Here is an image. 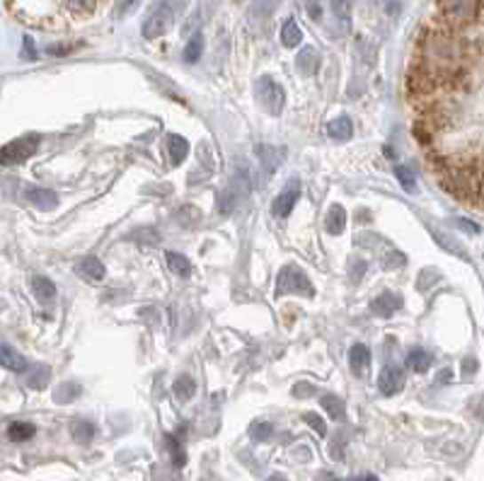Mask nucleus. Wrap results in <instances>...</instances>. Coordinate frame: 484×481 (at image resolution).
<instances>
[{"mask_svg": "<svg viewBox=\"0 0 484 481\" xmlns=\"http://www.w3.org/2000/svg\"><path fill=\"white\" fill-rule=\"evenodd\" d=\"M27 382H29V387H35V390H42V387L49 382V367L36 366L35 373L29 375V380H27Z\"/></svg>", "mask_w": 484, "mask_h": 481, "instance_id": "obj_35", "label": "nucleus"}, {"mask_svg": "<svg viewBox=\"0 0 484 481\" xmlns=\"http://www.w3.org/2000/svg\"><path fill=\"white\" fill-rule=\"evenodd\" d=\"M320 404H322V409L327 412V416L329 419H344V402L337 397V394H325L322 399H320Z\"/></svg>", "mask_w": 484, "mask_h": 481, "instance_id": "obj_28", "label": "nucleus"}, {"mask_svg": "<svg viewBox=\"0 0 484 481\" xmlns=\"http://www.w3.org/2000/svg\"><path fill=\"white\" fill-rule=\"evenodd\" d=\"M170 27H172V5L170 3H158L155 8L150 10V15L143 22V39H160V36L168 32Z\"/></svg>", "mask_w": 484, "mask_h": 481, "instance_id": "obj_8", "label": "nucleus"}, {"mask_svg": "<svg viewBox=\"0 0 484 481\" xmlns=\"http://www.w3.org/2000/svg\"><path fill=\"white\" fill-rule=\"evenodd\" d=\"M203 56V35H194L185 46V61L196 63Z\"/></svg>", "mask_w": 484, "mask_h": 481, "instance_id": "obj_30", "label": "nucleus"}, {"mask_svg": "<svg viewBox=\"0 0 484 481\" xmlns=\"http://www.w3.org/2000/svg\"><path fill=\"white\" fill-rule=\"evenodd\" d=\"M194 392H196V382H194L189 375H179L175 380V394L182 399V402H186V399H192Z\"/></svg>", "mask_w": 484, "mask_h": 481, "instance_id": "obj_31", "label": "nucleus"}, {"mask_svg": "<svg viewBox=\"0 0 484 481\" xmlns=\"http://www.w3.org/2000/svg\"><path fill=\"white\" fill-rule=\"evenodd\" d=\"M325 228L329 235H342L344 228H346V210H344L339 203L329 206V210H327Z\"/></svg>", "mask_w": 484, "mask_h": 481, "instance_id": "obj_19", "label": "nucleus"}, {"mask_svg": "<svg viewBox=\"0 0 484 481\" xmlns=\"http://www.w3.org/2000/svg\"><path fill=\"white\" fill-rule=\"evenodd\" d=\"M165 262H168L170 272L179 276V279H189V273H192V264L186 259L185 254L179 252H168L165 254Z\"/></svg>", "mask_w": 484, "mask_h": 481, "instance_id": "obj_22", "label": "nucleus"}, {"mask_svg": "<svg viewBox=\"0 0 484 481\" xmlns=\"http://www.w3.org/2000/svg\"><path fill=\"white\" fill-rule=\"evenodd\" d=\"M36 148H39V136L36 133L12 140V143L0 148V165H20L27 158H32Z\"/></svg>", "mask_w": 484, "mask_h": 481, "instance_id": "obj_6", "label": "nucleus"}, {"mask_svg": "<svg viewBox=\"0 0 484 481\" xmlns=\"http://www.w3.org/2000/svg\"><path fill=\"white\" fill-rule=\"evenodd\" d=\"M274 429L269 421H255L252 426H250V438L255 440V443H265L266 438L272 436Z\"/></svg>", "mask_w": 484, "mask_h": 481, "instance_id": "obj_33", "label": "nucleus"}, {"mask_svg": "<svg viewBox=\"0 0 484 481\" xmlns=\"http://www.w3.org/2000/svg\"><path fill=\"white\" fill-rule=\"evenodd\" d=\"M439 12V22L443 29L456 32L463 27H470L484 18V3L475 0H463V3H439L436 5Z\"/></svg>", "mask_w": 484, "mask_h": 481, "instance_id": "obj_2", "label": "nucleus"}, {"mask_svg": "<svg viewBox=\"0 0 484 481\" xmlns=\"http://www.w3.org/2000/svg\"><path fill=\"white\" fill-rule=\"evenodd\" d=\"M252 192V177L250 170L242 162H235V172L230 177V182L226 184V189L218 193V210L220 216H230L233 210L238 209L240 203L245 201Z\"/></svg>", "mask_w": 484, "mask_h": 481, "instance_id": "obj_3", "label": "nucleus"}, {"mask_svg": "<svg viewBox=\"0 0 484 481\" xmlns=\"http://www.w3.org/2000/svg\"><path fill=\"white\" fill-rule=\"evenodd\" d=\"M352 269L353 272L349 273V276H352V280H359L361 279V273H366V262H353Z\"/></svg>", "mask_w": 484, "mask_h": 481, "instance_id": "obj_40", "label": "nucleus"}, {"mask_svg": "<svg viewBox=\"0 0 484 481\" xmlns=\"http://www.w3.org/2000/svg\"><path fill=\"white\" fill-rule=\"evenodd\" d=\"M257 153H259V160H262V167H265V177L272 179V175L276 172V167L283 160V150L272 148V146H257Z\"/></svg>", "mask_w": 484, "mask_h": 481, "instance_id": "obj_16", "label": "nucleus"}, {"mask_svg": "<svg viewBox=\"0 0 484 481\" xmlns=\"http://www.w3.org/2000/svg\"><path fill=\"white\" fill-rule=\"evenodd\" d=\"M0 366L8 367L12 373H25L27 370V360L22 353L12 349L10 343H0Z\"/></svg>", "mask_w": 484, "mask_h": 481, "instance_id": "obj_14", "label": "nucleus"}, {"mask_svg": "<svg viewBox=\"0 0 484 481\" xmlns=\"http://www.w3.org/2000/svg\"><path fill=\"white\" fill-rule=\"evenodd\" d=\"M439 80L433 78L429 70L424 68L422 63H414L409 75H407V92L414 97V99H432L439 90Z\"/></svg>", "mask_w": 484, "mask_h": 481, "instance_id": "obj_5", "label": "nucleus"}, {"mask_svg": "<svg viewBox=\"0 0 484 481\" xmlns=\"http://www.w3.org/2000/svg\"><path fill=\"white\" fill-rule=\"evenodd\" d=\"M356 481H378V477H376V474H363V477H359Z\"/></svg>", "mask_w": 484, "mask_h": 481, "instance_id": "obj_43", "label": "nucleus"}, {"mask_svg": "<svg viewBox=\"0 0 484 481\" xmlns=\"http://www.w3.org/2000/svg\"><path fill=\"white\" fill-rule=\"evenodd\" d=\"M465 373H475V360H465V367H463Z\"/></svg>", "mask_w": 484, "mask_h": 481, "instance_id": "obj_42", "label": "nucleus"}, {"mask_svg": "<svg viewBox=\"0 0 484 481\" xmlns=\"http://www.w3.org/2000/svg\"><path fill=\"white\" fill-rule=\"evenodd\" d=\"M8 10L29 27L36 29H61L63 27V3L53 0H27V3H8Z\"/></svg>", "mask_w": 484, "mask_h": 481, "instance_id": "obj_1", "label": "nucleus"}, {"mask_svg": "<svg viewBox=\"0 0 484 481\" xmlns=\"http://www.w3.org/2000/svg\"><path fill=\"white\" fill-rule=\"evenodd\" d=\"M395 177L397 182L402 184V189H405L407 193H414L417 192V177H414V172L409 170V167H395Z\"/></svg>", "mask_w": 484, "mask_h": 481, "instance_id": "obj_32", "label": "nucleus"}, {"mask_svg": "<svg viewBox=\"0 0 484 481\" xmlns=\"http://www.w3.org/2000/svg\"><path fill=\"white\" fill-rule=\"evenodd\" d=\"M189 155V143H186L182 136H177V133H170L168 136V158L170 165H182Z\"/></svg>", "mask_w": 484, "mask_h": 481, "instance_id": "obj_18", "label": "nucleus"}, {"mask_svg": "<svg viewBox=\"0 0 484 481\" xmlns=\"http://www.w3.org/2000/svg\"><path fill=\"white\" fill-rule=\"evenodd\" d=\"M296 66L303 75H315L317 66H320V56L313 46H305L303 51L298 53V59H296Z\"/></svg>", "mask_w": 484, "mask_h": 481, "instance_id": "obj_21", "label": "nucleus"}, {"mask_svg": "<svg viewBox=\"0 0 484 481\" xmlns=\"http://www.w3.org/2000/svg\"><path fill=\"white\" fill-rule=\"evenodd\" d=\"M293 392H296V397H303V394H305V397H310V394L315 392V387L310 385V382H300V385L296 387Z\"/></svg>", "mask_w": 484, "mask_h": 481, "instance_id": "obj_41", "label": "nucleus"}, {"mask_svg": "<svg viewBox=\"0 0 484 481\" xmlns=\"http://www.w3.org/2000/svg\"><path fill=\"white\" fill-rule=\"evenodd\" d=\"M400 307H402V298L395 296V293H390V290H385L383 296H378V298L370 303V312L376 317H393Z\"/></svg>", "mask_w": 484, "mask_h": 481, "instance_id": "obj_12", "label": "nucleus"}, {"mask_svg": "<svg viewBox=\"0 0 484 481\" xmlns=\"http://www.w3.org/2000/svg\"><path fill=\"white\" fill-rule=\"evenodd\" d=\"M25 199L39 210H53L59 206V196L52 189H42V186H27Z\"/></svg>", "mask_w": 484, "mask_h": 481, "instance_id": "obj_11", "label": "nucleus"}, {"mask_svg": "<svg viewBox=\"0 0 484 481\" xmlns=\"http://www.w3.org/2000/svg\"><path fill=\"white\" fill-rule=\"evenodd\" d=\"M97 429L92 426V421H85V419H78V421H73V426H71V436L75 443H80V446H85V443H90L92 438H95Z\"/></svg>", "mask_w": 484, "mask_h": 481, "instance_id": "obj_23", "label": "nucleus"}, {"mask_svg": "<svg viewBox=\"0 0 484 481\" xmlns=\"http://www.w3.org/2000/svg\"><path fill=\"white\" fill-rule=\"evenodd\" d=\"M168 447H170V453H172V462H175V467H185L186 457H185V450H182V443H179L175 436H168Z\"/></svg>", "mask_w": 484, "mask_h": 481, "instance_id": "obj_34", "label": "nucleus"}, {"mask_svg": "<svg viewBox=\"0 0 484 481\" xmlns=\"http://www.w3.org/2000/svg\"><path fill=\"white\" fill-rule=\"evenodd\" d=\"M327 136L332 140H349L353 136V123L349 116H339L327 123Z\"/></svg>", "mask_w": 484, "mask_h": 481, "instance_id": "obj_20", "label": "nucleus"}, {"mask_svg": "<svg viewBox=\"0 0 484 481\" xmlns=\"http://www.w3.org/2000/svg\"><path fill=\"white\" fill-rule=\"evenodd\" d=\"M32 288H35V296L42 300V303H52V300L56 298V286H53V280L46 279V276H35Z\"/></svg>", "mask_w": 484, "mask_h": 481, "instance_id": "obj_24", "label": "nucleus"}, {"mask_svg": "<svg viewBox=\"0 0 484 481\" xmlns=\"http://www.w3.org/2000/svg\"><path fill=\"white\" fill-rule=\"evenodd\" d=\"M8 436L10 440H15V443H22V440H29V438L35 436V426L27 423V421H15V423H10Z\"/></svg>", "mask_w": 484, "mask_h": 481, "instance_id": "obj_29", "label": "nucleus"}, {"mask_svg": "<svg viewBox=\"0 0 484 481\" xmlns=\"http://www.w3.org/2000/svg\"><path fill=\"white\" fill-rule=\"evenodd\" d=\"M78 392L80 387H73L71 382H66V385H61V390L56 392V399H59V402H68V399H73Z\"/></svg>", "mask_w": 484, "mask_h": 481, "instance_id": "obj_37", "label": "nucleus"}, {"mask_svg": "<svg viewBox=\"0 0 484 481\" xmlns=\"http://www.w3.org/2000/svg\"><path fill=\"white\" fill-rule=\"evenodd\" d=\"M305 10H308L313 20L322 18V5H320V3H305Z\"/></svg>", "mask_w": 484, "mask_h": 481, "instance_id": "obj_39", "label": "nucleus"}, {"mask_svg": "<svg viewBox=\"0 0 484 481\" xmlns=\"http://www.w3.org/2000/svg\"><path fill=\"white\" fill-rule=\"evenodd\" d=\"M414 138L424 148H432L433 138H436V129H433L432 123L424 122V119H417V123H414Z\"/></svg>", "mask_w": 484, "mask_h": 481, "instance_id": "obj_27", "label": "nucleus"}, {"mask_svg": "<svg viewBox=\"0 0 484 481\" xmlns=\"http://www.w3.org/2000/svg\"><path fill=\"white\" fill-rule=\"evenodd\" d=\"M407 366H409V370H414V373H426V370L432 367V356H429L426 351L414 349L407 353Z\"/></svg>", "mask_w": 484, "mask_h": 481, "instance_id": "obj_26", "label": "nucleus"}, {"mask_svg": "<svg viewBox=\"0 0 484 481\" xmlns=\"http://www.w3.org/2000/svg\"><path fill=\"white\" fill-rule=\"evenodd\" d=\"M349 366H352L353 375H366L370 367V349L363 343H353L349 351Z\"/></svg>", "mask_w": 484, "mask_h": 481, "instance_id": "obj_13", "label": "nucleus"}, {"mask_svg": "<svg viewBox=\"0 0 484 481\" xmlns=\"http://www.w3.org/2000/svg\"><path fill=\"white\" fill-rule=\"evenodd\" d=\"M80 276H85L88 280H102L107 276L105 264L99 262L97 256H83L78 264H75Z\"/></svg>", "mask_w": 484, "mask_h": 481, "instance_id": "obj_15", "label": "nucleus"}, {"mask_svg": "<svg viewBox=\"0 0 484 481\" xmlns=\"http://www.w3.org/2000/svg\"><path fill=\"white\" fill-rule=\"evenodd\" d=\"M298 199H300V182L298 179H290V182L282 189V193L274 199L272 213L276 216V218H286L290 210H293V206H296Z\"/></svg>", "mask_w": 484, "mask_h": 481, "instance_id": "obj_9", "label": "nucleus"}, {"mask_svg": "<svg viewBox=\"0 0 484 481\" xmlns=\"http://www.w3.org/2000/svg\"><path fill=\"white\" fill-rule=\"evenodd\" d=\"M266 481H289V479H286V477H282V474H272V477H269Z\"/></svg>", "mask_w": 484, "mask_h": 481, "instance_id": "obj_44", "label": "nucleus"}, {"mask_svg": "<svg viewBox=\"0 0 484 481\" xmlns=\"http://www.w3.org/2000/svg\"><path fill=\"white\" fill-rule=\"evenodd\" d=\"M257 95H259V102H262V106L269 114H282L283 105H286V92H283L282 85L272 75H262V78L257 80Z\"/></svg>", "mask_w": 484, "mask_h": 481, "instance_id": "obj_7", "label": "nucleus"}, {"mask_svg": "<svg viewBox=\"0 0 484 481\" xmlns=\"http://www.w3.org/2000/svg\"><path fill=\"white\" fill-rule=\"evenodd\" d=\"M289 293H293V296H308V298L315 293L308 276L300 272L298 266H293V264L283 266L279 276H276V296H289Z\"/></svg>", "mask_w": 484, "mask_h": 481, "instance_id": "obj_4", "label": "nucleus"}, {"mask_svg": "<svg viewBox=\"0 0 484 481\" xmlns=\"http://www.w3.org/2000/svg\"><path fill=\"white\" fill-rule=\"evenodd\" d=\"M460 228H465V233H470V235H480V225H475L472 220H465V218H458L456 220Z\"/></svg>", "mask_w": 484, "mask_h": 481, "instance_id": "obj_38", "label": "nucleus"}, {"mask_svg": "<svg viewBox=\"0 0 484 481\" xmlns=\"http://www.w3.org/2000/svg\"><path fill=\"white\" fill-rule=\"evenodd\" d=\"M303 421L308 423L310 429L315 430V433H320V436H325L327 433V426H325V421H322V416H317V414L308 412L305 416H303Z\"/></svg>", "mask_w": 484, "mask_h": 481, "instance_id": "obj_36", "label": "nucleus"}, {"mask_svg": "<svg viewBox=\"0 0 484 481\" xmlns=\"http://www.w3.org/2000/svg\"><path fill=\"white\" fill-rule=\"evenodd\" d=\"M63 10H66L71 18L88 20L99 10V3H95V0H68V3H63Z\"/></svg>", "mask_w": 484, "mask_h": 481, "instance_id": "obj_17", "label": "nucleus"}, {"mask_svg": "<svg viewBox=\"0 0 484 481\" xmlns=\"http://www.w3.org/2000/svg\"><path fill=\"white\" fill-rule=\"evenodd\" d=\"M405 387V370L395 363H390L387 367H383V373L378 377V390L380 394L385 397H395L397 392H402Z\"/></svg>", "mask_w": 484, "mask_h": 481, "instance_id": "obj_10", "label": "nucleus"}, {"mask_svg": "<svg viewBox=\"0 0 484 481\" xmlns=\"http://www.w3.org/2000/svg\"><path fill=\"white\" fill-rule=\"evenodd\" d=\"M300 39H303V35H300L298 22L293 18H289L282 27V44L286 46V49H293V46L300 44Z\"/></svg>", "mask_w": 484, "mask_h": 481, "instance_id": "obj_25", "label": "nucleus"}]
</instances>
